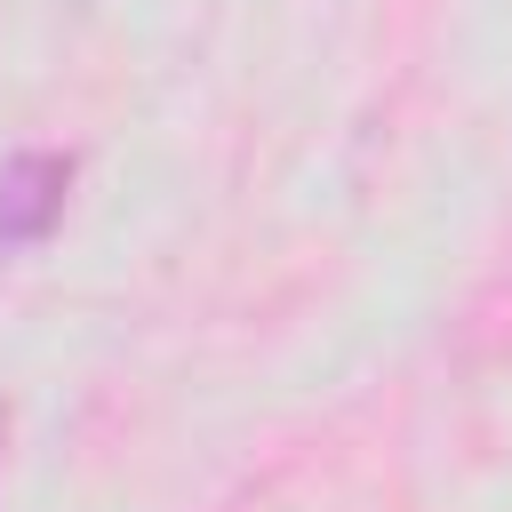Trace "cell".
I'll use <instances>...</instances> for the list:
<instances>
[{
    "label": "cell",
    "mask_w": 512,
    "mask_h": 512,
    "mask_svg": "<svg viewBox=\"0 0 512 512\" xmlns=\"http://www.w3.org/2000/svg\"><path fill=\"white\" fill-rule=\"evenodd\" d=\"M64 192H72V160L64 152H16L0 160V256H24L56 232L64 216Z\"/></svg>",
    "instance_id": "1"
}]
</instances>
